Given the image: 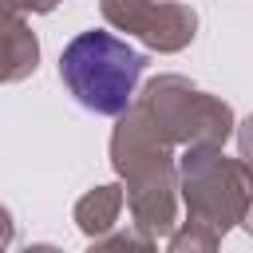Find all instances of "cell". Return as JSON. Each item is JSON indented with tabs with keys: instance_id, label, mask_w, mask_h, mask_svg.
I'll use <instances>...</instances> for the list:
<instances>
[{
	"instance_id": "cell-1",
	"label": "cell",
	"mask_w": 253,
	"mask_h": 253,
	"mask_svg": "<svg viewBox=\"0 0 253 253\" xmlns=\"http://www.w3.org/2000/svg\"><path fill=\"white\" fill-rule=\"evenodd\" d=\"M142 67L146 59L126 40L103 28L79 32L59 55V75L67 91L83 111H95V115H123L138 91Z\"/></svg>"
}]
</instances>
